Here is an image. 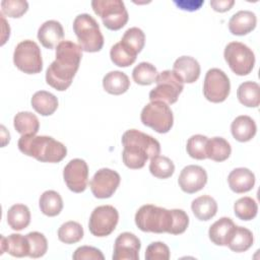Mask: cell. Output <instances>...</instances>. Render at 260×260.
Returning <instances> with one entry per match:
<instances>
[{
	"label": "cell",
	"instance_id": "6da1fadb",
	"mask_svg": "<svg viewBox=\"0 0 260 260\" xmlns=\"http://www.w3.org/2000/svg\"><path fill=\"white\" fill-rule=\"evenodd\" d=\"M135 223L145 233L180 235L187 230L189 216L183 209H167L145 204L136 211Z\"/></svg>",
	"mask_w": 260,
	"mask_h": 260
},
{
	"label": "cell",
	"instance_id": "7a4b0ae2",
	"mask_svg": "<svg viewBox=\"0 0 260 260\" xmlns=\"http://www.w3.org/2000/svg\"><path fill=\"white\" fill-rule=\"evenodd\" d=\"M82 57L79 45L65 40L56 47V59L46 71V82L56 90H66L72 83Z\"/></svg>",
	"mask_w": 260,
	"mask_h": 260
},
{
	"label": "cell",
	"instance_id": "3957f363",
	"mask_svg": "<svg viewBox=\"0 0 260 260\" xmlns=\"http://www.w3.org/2000/svg\"><path fill=\"white\" fill-rule=\"evenodd\" d=\"M122 144L124 146L123 162L132 170L143 168L148 158L158 155L160 152V144L155 138L136 129L124 132Z\"/></svg>",
	"mask_w": 260,
	"mask_h": 260
},
{
	"label": "cell",
	"instance_id": "277c9868",
	"mask_svg": "<svg viewBox=\"0 0 260 260\" xmlns=\"http://www.w3.org/2000/svg\"><path fill=\"white\" fill-rule=\"evenodd\" d=\"M17 146L23 154L42 162H59L67 155L66 146L51 136L21 135Z\"/></svg>",
	"mask_w": 260,
	"mask_h": 260
},
{
	"label": "cell",
	"instance_id": "5b68a950",
	"mask_svg": "<svg viewBox=\"0 0 260 260\" xmlns=\"http://www.w3.org/2000/svg\"><path fill=\"white\" fill-rule=\"evenodd\" d=\"M73 31L82 51L94 53L102 50L104 37L98 21L90 14H78L73 20Z\"/></svg>",
	"mask_w": 260,
	"mask_h": 260
},
{
	"label": "cell",
	"instance_id": "8992f818",
	"mask_svg": "<svg viewBox=\"0 0 260 260\" xmlns=\"http://www.w3.org/2000/svg\"><path fill=\"white\" fill-rule=\"evenodd\" d=\"M91 7L108 29L119 30L128 21V12L122 0H92Z\"/></svg>",
	"mask_w": 260,
	"mask_h": 260
},
{
	"label": "cell",
	"instance_id": "52a82bcc",
	"mask_svg": "<svg viewBox=\"0 0 260 260\" xmlns=\"http://www.w3.org/2000/svg\"><path fill=\"white\" fill-rule=\"evenodd\" d=\"M140 119L143 125L157 133H168L174 124V116L168 104L159 101L150 102L141 111Z\"/></svg>",
	"mask_w": 260,
	"mask_h": 260
},
{
	"label": "cell",
	"instance_id": "ba28073f",
	"mask_svg": "<svg viewBox=\"0 0 260 260\" xmlns=\"http://www.w3.org/2000/svg\"><path fill=\"white\" fill-rule=\"evenodd\" d=\"M155 82L156 86L149 92L150 102L159 101L172 105L178 101L184 89V82L173 70H164L158 73Z\"/></svg>",
	"mask_w": 260,
	"mask_h": 260
},
{
	"label": "cell",
	"instance_id": "9c48e42d",
	"mask_svg": "<svg viewBox=\"0 0 260 260\" xmlns=\"http://www.w3.org/2000/svg\"><path fill=\"white\" fill-rule=\"evenodd\" d=\"M13 63L26 74H37L43 69V59L40 47L31 40L18 43L13 52Z\"/></svg>",
	"mask_w": 260,
	"mask_h": 260
},
{
	"label": "cell",
	"instance_id": "30bf717a",
	"mask_svg": "<svg viewBox=\"0 0 260 260\" xmlns=\"http://www.w3.org/2000/svg\"><path fill=\"white\" fill-rule=\"evenodd\" d=\"M223 57L231 70L239 76L249 74L255 65L253 51L241 42L229 43L224 48Z\"/></svg>",
	"mask_w": 260,
	"mask_h": 260
},
{
	"label": "cell",
	"instance_id": "8fae6325",
	"mask_svg": "<svg viewBox=\"0 0 260 260\" xmlns=\"http://www.w3.org/2000/svg\"><path fill=\"white\" fill-rule=\"evenodd\" d=\"M118 220L119 213L114 206L101 205L92 210L88 221V229L95 237H107L115 231Z\"/></svg>",
	"mask_w": 260,
	"mask_h": 260
},
{
	"label": "cell",
	"instance_id": "7c38bea8",
	"mask_svg": "<svg viewBox=\"0 0 260 260\" xmlns=\"http://www.w3.org/2000/svg\"><path fill=\"white\" fill-rule=\"evenodd\" d=\"M231 91L228 75L218 68L209 69L204 77L203 94L211 103H221L226 100Z\"/></svg>",
	"mask_w": 260,
	"mask_h": 260
},
{
	"label": "cell",
	"instance_id": "4fadbf2b",
	"mask_svg": "<svg viewBox=\"0 0 260 260\" xmlns=\"http://www.w3.org/2000/svg\"><path fill=\"white\" fill-rule=\"evenodd\" d=\"M120 175L111 169H100L91 178L89 187L91 193L95 198L106 199L110 198L120 185Z\"/></svg>",
	"mask_w": 260,
	"mask_h": 260
},
{
	"label": "cell",
	"instance_id": "5bb4252c",
	"mask_svg": "<svg viewBox=\"0 0 260 260\" xmlns=\"http://www.w3.org/2000/svg\"><path fill=\"white\" fill-rule=\"evenodd\" d=\"M64 182L74 193L83 192L88 183V167L81 158L71 159L63 170Z\"/></svg>",
	"mask_w": 260,
	"mask_h": 260
},
{
	"label": "cell",
	"instance_id": "9a60e30c",
	"mask_svg": "<svg viewBox=\"0 0 260 260\" xmlns=\"http://www.w3.org/2000/svg\"><path fill=\"white\" fill-rule=\"evenodd\" d=\"M178 183L182 191L188 194H193L201 189L207 183L206 171L196 165H189L181 171L178 179Z\"/></svg>",
	"mask_w": 260,
	"mask_h": 260
},
{
	"label": "cell",
	"instance_id": "2e32d148",
	"mask_svg": "<svg viewBox=\"0 0 260 260\" xmlns=\"http://www.w3.org/2000/svg\"><path fill=\"white\" fill-rule=\"evenodd\" d=\"M141 248L140 240L132 233L120 234L115 240L113 260H138Z\"/></svg>",
	"mask_w": 260,
	"mask_h": 260
},
{
	"label": "cell",
	"instance_id": "e0dca14e",
	"mask_svg": "<svg viewBox=\"0 0 260 260\" xmlns=\"http://www.w3.org/2000/svg\"><path fill=\"white\" fill-rule=\"evenodd\" d=\"M64 37L62 24L57 20L45 21L38 30V40L43 47L47 49H54L58 46Z\"/></svg>",
	"mask_w": 260,
	"mask_h": 260
},
{
	"label": "cell",
	"instance_id": "ac0fdd59",
	"mask_svg": "<svg viewBox=\"0 0 260 260\" xmlns=\"http://www.w3.org/2000/svg\"><path fill=\"white\" fill-rule=\"evenodd\" d=\"M173 71L183 82L193 83L200 76V65L191 56H181L175 61Z\"/></svg>",
	"mask_w": 260,
	"mask_h": 260
},
{
	"label": "cell",
	"instance_id": "d6986e66",
	"mask_svg": "<svg viewBox=\"0 0 260 260\" xmlns=\"http://www.w3.org/2000/svg\"><path fill=\"white\" fill-rule=\"evenodd\" d=\"M228 183L231 190L235 193H246L253 189L255 175L247 168H237L229 174Z\"/></svg>",
	"mask_w": 260,
	"mask_h": 260
},
{
	"label": "cell",
	"instance_id": "ffe728a7",
	"mask_svg": "<svg viewBox=\"0 0 260 260\" xmlns=\"http://www.w3.org/2000/svg\"><path fill=\"white\" fill-rule=\"evenodd\" d=\"M257 23V17L250 10H240L229 20V29L235 36H245L251 32Z\"/></svg>",
	"mask_w": 260,
	"mask_h": 260
},
{
	"label": "cell",
	"instance_id": "44dd1931",
	"mask_svg": "<svg viewBox=\"0 0 260 260\" xmlns=\"http://www.w3.org/2000/svg\"><path fill=\"white\" fill-rule=\"evenodd\" d=\"M8 252L13 257H25L29 254V244L26 236L11 234L7 238L1 236L0 254Z\"/></svg>",
	"mask_w": 260,
	"mask_h": 260
},
{
	"label": "cell",
	"instance_id": "7402d4cb",
	"mask_svg": "<svg viewBox=\"0 0 260 260\" xmlns=\"http://www.w3.org/2000/svg\"><path fill=\"white\" fill-rule=\"evenodd\" d=\"M235 228L236 224L232 218L221 217L210 225L208 230L209 239L217 246H228Z\"/></svg>",
	"mask_w": 260,
	"mask_h": 260
},
{
	"label": "cell",
	"instance_id": "603a6c76",
	"mask_svg": "<svg viewBox=\"0 0 260 260\" xmlns=\"http://www.w3.org/2000/svg\"><path fill=\"white\" fill-rule=\"evenodd\" d=\"M231 132L236 140L240 142H247L255 136L257 126L250 116L241 115L232 122Z\"/></svg>",
	"mask_w": 260,
	"mask_h": 260
},
{
	"label": "cell",
	"instance_id": "cb8c5ba5",
	"mask_svg": "<svg viewBox=\"0 0 260 260\" xmlns=\"http://www.w3.org/2000/svg\"><path fill=\"white\" fill-rule=\"evenodd\" d=\"M130 86V81L128 76L118 70L110 71L103 78V87L104 89L111 94L119 95L128 90Z\"/></svg>",
	"mask_w": 260,
	"mask_h": 260
},
{
	"label": "cell",
	"instance_id": "d4e9b609",
	"mask_svg": "<svg viewBox=\"0 0 260 260\" xmlns=\"http://www.w3.org/2000/svg\"><path fill=\"white\" fill-rule=\"evenodd\" d=\"M31 107L34 110L42 116H50L58 108L57 98L46 90H39L35 92L30 100Z\"/></svg>",
	"mask_w": 260,
	"mask_h": 260
},
{
	"label": "cell",
	"instance_id": "484cf974",
	"mask_svg": "<svg viewBox=\"0 0 260 260\" xmlns=\"http://www.w3.org/2000/svg\"><path fill=\"white\" fill-rule=\"evenodd\" d=\"M191 209L199 220H209L217 212V203L211 196L202 195L192 201Z\"/></svg>",
	"mask_w": 260,
	"mask_h": 260
},
{
	"label": "cell",
	"instance_id": "4316f807",
	"mask_svg": "<svg viewBox=\"0 0 260 260\" xmlns=\"http://www.w3.org/2000/svg\"><path fill=\"white\" fill-rule=\"evenodd\" d=\"M239 102L249 108H257L260 104V86L255 81H245L237 89Z\"/></svg>",
	"mask_w": 260,
	"mask_h": 260
},
{
	"label": "cell",
	"instance_id": "83f0119b",
	"mask_svg": "<svg viewBox=\"0 0 260 260\" xmlns=\"http://www.w3.org/2000/svg\"><path fill=\"white\" fill-rule=\"evenodd\" d=\"M30 222V211L24 204H14L7 211V223L14 231L25 229Z\"/></svg>",
	"mask_w": 260,
	"mask_h": 260
},
{
	"label": "cell",
	"instance_id": "f1b7e54d",
	"mask_svg": "<svg viewBox=\"0 0 260 260\" xmlns=\"http://www.w3.org/2000/svg\"><path fill=\"white\" fill-rule=\"evenodd\" d=\"M232 152L231 144L222 137H212L207 140L206 157L214 161H223L229 158Z\"/></svg>",
	"mask_w": 260,
	"mask_h": 260
},
{
	"label": "cell",
	"instance_id": "f546056e",
	"mask_svg": "<svg viewBox=\"0 0 260 260\" xmlns=\"http://www.w3.org/2000/svg\"><path fill=\"white\" fill-rule=\"evenodd\" d=\"M13 125L21 135H36L40 128L38 117L30 112H19L14 116Z\"/></svg>",
	"mask_w": 260,
	"mask_h": 260
},
{
	"label": "cell",
	"instance_id": "4dcf8cb0",
	"mask_svg": "<svg viewBox=\"0 0 260 260\" xmlns=\"http://www.w3.org/2000/svg\"><path fill=\"white\" fill-rule=\"evenodd\" d=\"M254 237L250 230L244 226L236 225L233 235L229 241L228 247L237 253H242L250 249L253 245Z\"/></svg>",
	"mask_w": 260,
	"mask_h": 260
},
{
	"label": "cell",
	"instance_id": "1f68e13d",
	"mask_svg": "<svg viewBox=\"0 0 260 260\" xmlns=\"http://www.w3.org/2000/svg\"><path fill=\"white\" fill-rule=\"evenodd\" d=\"M41 211L47 216L58 215L63 208V200L60 194L54 190L45 191L39 200Z\"/></svg>",
	"mask_w": 260,
	"mask_h": 260
},
{
	"label": "cell",
	"instance_id": "d6a6232c",
	"mask_svg": "<svg viewBox=\"0 0 260 260\" xmlns=\"http://www.w3.org/2000/svg\"><path fill=\"white\" fill-rule=\"evenodd\" d=\"M158 72L154 65L148 62H140L132 71L133 80L140 85H150L155 82Z\"/></svg>",
	"mask_w": 260,
	"mask_h": 260
},
{
	"label": "cell",
	"instance_id": "836d02e7",
	"mask_svg": "<svg viewBox=\"0 0 260 260\" xmlns=\"http://www.w3.org/2000/svg\"><path fill=\"white\" fill-rule=\"evenodd\" d=\"M149 172L158 179H168L175 172L174 162L167 156L155 155L150 158Z\"/></svg>",
	"mask_w": 260,
	"mask_h": 260
},
{
	"label": "cell",
	"instance_id": "e575fe53",
	"mask_svg": "<svg viewBox=\"0 0 260 260\" xmlns=\"http://www.w3.org/2000/svg\"><path fill=\"white\" fill-rule=\"evenodd\" d=\"M83 238L82 225L73 220L64 222L58 230V239L65 244H75Z\"/></svg>",
	"mask_w": 260,
	"mask_h": 260
},
{
	"label": "cell",
	"instance_id": "d590c367",
	"mask_svg": "<svg viewBox=\"0 0 260 260\" xmlns=\"http://www.w3.org/2000/svg\"><path fill=\"white\" fill-rule=\"evenodd\" d=\"M120 42L126 48H128L129 50H131L133 53L137 55L138 53L141 52V50L144 47L145 35L143 30L140 29L139 27H136V26L130 27L124 32Z\"/></svg>",
	"mask_w": 260,
	"mask_h": 260
},
{
	"label": "cell",
	"instance_id": "8d00e7d4",
	"mask_svg": "<svg viewBox=\"0 0 260 260\" xmlns=\"http://www.w3.org/2000/svg\"><path fill=\"white\" fill-rule=\"evenodd\" d=\"M257 202L249 196L238 199L234 204V212L242 220H252L257 215Z\"/></svg>",
	"mask_w": 260,
	"mask_h": 260
},
{
	"label": "cell",
	"instance_id": "74e56055",
	"mask_svg": "<svg viewBox=\"0 0 260 260\" xmlns=\"http://www.w3.org/2000/svg\"><path fill=\"white\" fill-rule=\"evenodd\" d=\"M136 54L126 48L121 42L116 43L110 51L112 62L119 67H128L136 60Z\"/></svg>",
	"mask_w": 260,
	"mask_h": 260
},
{
	"label": "cell",
	"instance_id": "f35d334b",
	"mask_svg": "<svg viewBox=\"0 0 260 260\" xmlns=\"http://www.w3.org/2000/svg\"><path fill=\"white\" fill-rule=\"evenodd\" d=\"M208 138L201 134L192 135L186 144L187 153L195 159H205L206 157V144Z\"/></svg>",
	"mask_w": 260,
	"mask_h": 260
},
{
	"label": "cell",
	"instance_id": "ab89813d",
	"mask_svg": "<svg viewBox=\"0 0 260 260\" xmlns=\"http://www.w3.org/2000/svg\"><path fill=\"white\" fill-rule=\"evenodd\" d=\"M29 244L30 258H40L44 256L48 250V242L46 237L39 232H30L25 235Z\"/></svg>",
	"mask_w": 260,
	"mask_h": 260
},
{
	"label": "cell",
	"instance_id": "60d3db41",
	"mask_svg": "<svg viewBox=\"0 0 260 260\" xmlns=\"http://www.w3.org/2000/svg\"><path fill=\"white\" fill-rule=\"evenodd\" d=\"M28 9V3L24 0H3L1 2V13L8 17H21Z\"/></svg>",
	"mask_w": 260,
	"mask_h": 260
},
{
	"label": "cell",
	"instance_id": "b9f144b4",
	"mask_svg": "<svg viewBox=\"0 0 260 260\" xmlns=\"http://www.w3.org/2000/svg\"><path fill=\"white\" fill-rule=\"evenodd\" d=\"M170 256V249L162 242H152L145 250L146 260H169Z\"/></svg>",
	"mask_w": 260,
	"mask_h": 260
},
{
	"label": "cell",
	"instance_id": "7bdbcfd3",
	"mask_svg": "<svg viewBox=\"0 0 260 260\" xmlns=\"http://www.w3.org/2000/svg\"><path fill=\"white\" fill-rule=\"evenodd\" d=\"M72 258L74 260H83V259H100V260H104L105 256L102 253V251L98 248L91 247V246H81L78 247L73 255Z\"/></svg>",
	"mask_w": 260,
	"mask_h": 260
},
{
	"label": "cell",
	"instance_id": "ee69618b",
	"mask_svg": "<svg viewBox=\"0 0 260 260\" xmlns=\"http://www.w3.org/2000/svg\"><path fill=\"white\" fill-rule=\"evenodd\" d=\"M235 4L234 0H211L210 6L214 11L225 12L229 11Z\"/></svg>",
	"mask_w": 260,
	"mask_h": 260
},
{
	"label": "cell",
	"instance_id": "f6af8a7d",
	"mask_svg": "<svg viewBox=\"0 0 260 260\" xmlns=\"http://www.w3.org/2000/svg\"><path fill=\"white\" fill-rule=\"evenodd\" d=\"M174 3L183 10H188V11H194L198 10L201 5L204 3V1H174Z\"/></svg>",
	"mask_w": 260,
	"mask_h": 260
}]
</instances>
